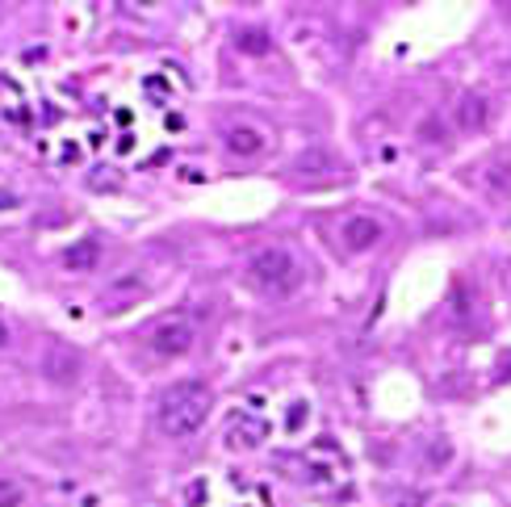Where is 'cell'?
<instances>
[{
	"mask_svg": "<svg viewBox=\"0 0 511 507\" xmlns=\"http://www.w3.org/2000/svg\"><path fill=\"white\" fill-rule=\"evenodd\" d=\"M214 411V394L206 381H176L159 394V428L164 436H193Z\"/></svg>",
	"mask_w": 511,
	"mask_h": 507,
	"instance_id": "cell-1",
	"label": "cell"
},
{
	"mask_svg": "<svg viewBox=\"0 0 511 507\" xmlns=\"http://www.w3.org/2000/svg\"><path fill=\"white\" fill-rule=\"evenodd\" d=\"M252 277L264 294H289V289H298L302 269L285 247H264V252L252 256Z\"/></svg>",
	"mask_w": 511,
	"mask_h": 507,
	"instance_id": "cell-2",
	"label": "cell"
},
{
	"mask_svg": "<svg viewBox=\"0 0 511 507\" xmlns=\"http://www.w3.org/2000/svg\"><path fill=\"white\" fill-rule=\"evenodd\" d=\"M84 373V357L72 348V344H50L47 357H43V377L55 386H76Z\"/></svg>",
	"mask_w": 511,
	"mask_h": 507,
	"instance_id": "cell-3",
	"label": "cell"
},
{
	"mask_svg": "<svg viewBox=\"0 0 511 507\" xmlns=\"http://www.w3.org/2000/svg\"><path fill=\"white\" fill-rule=\"evenodd\" d=\"M197 344V331H193V323L189 319H164L155 331H151V348L159 352V357H185L189 348Z\"/></svg>",
	"mask_w": 511,
	"mask_h": 507,
	"instance_id": "cell-4",
	"label": "cell"
},
{
	"mask_svg": "<svg viewBox=\"0 0 511 507\" xmlns=\"http://www.w3.org/2000/svg\"><path fill=\"white\" fill-rule=\"evenodd\" d=\"M269 440V423L252 411H235L227 419V445L231 449H260Z\"/></svg>",
	"mask_w": 511,
	"mask_h": 507,
	"instance_id": "cell-5",
	"label": "cell"
},
{
	"mask_svg": "<svg viewBox=\"0 0 511 507\" xmlns=\"http://www.w3.org/2000/svg\"><path fill=\"white\" fill-rule=\"evenodd\" d=\"M344 243H348V252H369L381 243V223L373 218V214H352L348 223H344Z\"/></svg>",
	"mask_w": 511,
	"mask_h": 507,
	"instance_id": "cell-6",
	"label": "cell"
},
{
	"mask_svg": "<svg viewBox=\"0 0 511 507\" xmlns=\"http://www.w3.org/2000/svg\"><path fill=\"white\" fill-rule=\"evenodd\" d=\"M331 168H335V155L319 147V143H310L306 151H298V160H293V177H306V181H319V177H331Z\"/></svg>",
	"mask_w": 511,
	"mask_h": 507,
	"instance_id": "cell-7",
	"label": "cell"
},
{
	"mask_svg": "<svg viewBox=\"0 0 511 507\" xmlns=\"http://www.w3.org/2000/svg\"><path fill=\"white\" fill-rule=\"evenodd\" d=\"M486 118H490V101L482 92H465L461 101H457V109H453V122L461 130H482Z\"/></svg>",
	"mask_w": 511,
	"mask_h": 507,
	"instance_id": "cell-8",
	"label": "cell"
},
{
	"mask_svg": "<svg viewBox=\"0 0 511 507\" xmlns=\"http://www.w3.org/2000/svg\"><path fill=\"white\" fill-rule=\"evenodd\" d=\"M96 260H101V243L96 239H80V243L63 247V269H72V273H93Z\"/></svg>",
	"mask_w": 511,
	"mask_h": 507,
	"instance_id": "cell-9",
	"label": "cell"
},
{
	"mask_svg": "<svg viewBox=\"0 0 511 507\" xmlns=\"http://www.w3.org/2000/svg\"><path fill=\"white\" fill-rule=\"evenodd\" d=\"M227 147H231L235 155H256L264 147V135L256 126H231L227 130Z\"/></svg>",
	"mask_w": 511,
	"mask_h": 507,
	"instance_id": "cell-10",
	"label": "cell"
},
{
	"mask_svg": "<svg viewBox=\"0 0 511 507\" xmlns=\"http://www.w3.org/2000/svg\"><path fill=\"white\" fill-rule=\"evenodd\" d=\"M21 499H26V491L13 478H0V507H21Z\"/></svg>",
	"mask_w": 511,
	"mask_h": 507,
	"instance_id": "cell-11",
	"label": "cell"
},
{
	"mask_svg": "<svg viewBox=\"0 0 511 507\" xmlns=\"http://www.w3.org/2000/svg\"><path fill=\"white\" fill-rule=\"evenodd\" d=\"M239 46H243L247 55H264V50H269L273 43H269V34H260V30H247V34H243V43H239Z\"/></svg>",
	"mask_w": 511,
	"mask_h": 507,
	"instance_id": "cell-12",
	"label": "cell"
},
{
	"mask_svg": "<svg viewBox=\"0 0 511 507\" xmlns=\"http://www.w3.org/2000/svg\"><path fill=\"white\" fill-rule=\"evenodd\" d=\"M0 348H9V327L0 323Z\"/></svg>",
	"mask_w": 511,
	"mask_h": 507,
	"instance_id": "cell-13",
	"label": "cell"
},
{
	"mask_svg": "<svg viewBox=\"0 0 511 507\" xmlns=\"http://www.w3.org/2000/svg\"><path fill=\"white\" fill-rule=\"evenodd\" d=\"M13 201H17L13 193H0V206H13Z\"/></svg>",
	"mask_w": 511,
	"mask_h": 507,
	"instance_id": "cell-14",
	"label": "cell"
}]
</instances>
